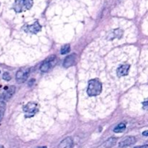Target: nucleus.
<instances>
[{
    "label": "nucleus",
    "mask_w": 148,
    "mask_h": 148,
    "mask_svg": "<svg viewBox=\"0 0 148 148\" xmlns=\"http://www.w3.org/2000/svg\"><path fill=\"white\" fill-rule=\"evenodd\" d=\"M102 91V83L98 79H90L88 82V88L87 93L89 96H97Z\"/></svg>",
    "instance_id": "f257e3e1"
},
{
    "label": "nucleus",
    "mask_w": 148,
    "mask_h": 148,
    "mask_svg": "<svg viewBox=\"0 0 148 148\" xmlns=\"http://www.w3.org/2000/svg\"><path fill=\"white\" fill-rule=\"evenodd\" d=\"M33 4V0H15L13 9L16 12H22L30 10Z\"/></svg>",
    "instance_id": "f03ea898"
},
{
    "label": "nucleus",
    "mask_w": 148,
    "mask_h": 148,
    "mask_svg": "<svg viewBox=\"0 0 148 148\" xmlns=\"http://www.w3.org/2000/svg\"><path fill=\"white\" fill-rule=\"evenodd\" d=\"M57 63V59H56L55 55L49 56L45 61H43L40 66V70L43 73L49 72L52 68L55 66V65Z\"/></svg>",
    "instance_id": "7ed1b4c3"
},
{
    "label": "nucleus",
    "mask_w": 148,
    "mask_h": 148,
    "mask_svg": "<svg viewBox=\"0 0 148 148\" xmlns=\"http://www.w3.org/2000/svg\"><path fill=\"white\" fill-rule=\"evenodd\" d=\"M30 73L29 68H21L16 73V81L17 83H24L27 79Z\"/></svg>",
    "instance_id": "20e7f679"
},
{
    "label": "nucleus",
    "mask_w": 148,
    "mask_h": 148,
    "mask_svg": "<svg viewBox=\"0 0 148 148\" xmlns=\"http://www.w3.org/2000/svg\"><path fill=\"white\" fill-rule=\"evenodd\" d=\"M23 110L26 113V117L33 116L38 111V104L33 102L28 103L27 105L25 106Z\"/></svg>",
    "instance_id": "39448f33"
},
{
    "label": "nucleus",
    "mask_w": 148,
    "mask_h": 148,
    "mask_svg": "<svg viewBox=\"0 0 148 148\" xmlns=\"http://www.w3.org/2000/svg\"><path fill=\"white\" fill-rule=\"evenodd\" d=\"M77 62V55L76 53H72L65 58L63 63V66L64 68H69L74 66Z\"/></svg>",
    "instance_id": "423d86ee"
},
{
    "label": "nucleus",
    "mask_w": 148,
    "mask_h": 148,
    "mask_svg": "<svg viewBox=\"0 0 148 148\" xmlns=\"http://www.w3.org/2000/svg\"><path fill=\"white\" fill-rule=\"evenodd\" d=\"M24 30L26 33H31V34H36L41 30V25L38 23V22H35L33 24L30 25H26L24 27Z\"/></svg>",
    "instance_id": "0eeeda50"
},
{
    "label": "nucleus",
    "mask_w": 148,
    "mask_h": 148,
    "mask_svg": "<svg viewBox=\"0 0 148 148\" xmlns=\"http://www.w3.org/2000/svg\"><path fill=\"white\" fill-rule=\"evenodd\" d=\"M135 143V137H132V136H128V137H125L121 140V142L119 144V146L121 148H124L125 147H128V146L132 145L134 144Z\"/></svg>",
    "instance_id": "6e6552de"
},
{
    "label": "nucleus",
    "mask_w": 148,
    "mask_h": 148,
    "mask_svg": "<svg viewBox=\"0 0 148 148\" xmlns=\"http://www.w3.org/2000/svg\"><path fill=\"white\" fill-rule=\"evenodd\" d=\"M73 140L72 137H66L59 143L58 148H72L73 146Z\"/></svg>",
    "instance_id": "1a4fd4ad"
},
{
    "label": "nucleus",
    "mask_w": 148,
    "mask_h": 148,
    "mask_svg": "<svg viewBox=\"0 0 148 148\" xmlns=\"http://www.w3.org/2000/svg\"><path fill=\"white\" fill-rule=\"evenodd\" d=\"M14 92H15V87L14 86L11 85L9 88H7L5 92L3 94V100H4V101L10 100L12 97V95H14Z\"/></svg>",
    "instance_id": "9d476101"
},
{
    "label": "nucleus",
    "mask_w": 148,
    "mask_h": 148,
    "mask_svg": "<svg viewBox=\"0 0 148 148\" xmlns=\"http://www.w3.org/2000/svg\"><path fill=\"white\" fill-rule=\"evenodd\" d=\"M130 68V64H124L120 66V67H119L118 69H117V75H118V76L122 77L128 75Z\"/></svg>",
    "instance_id": "9b49d317"
},
{
    "label": "nucleus",
    "mask_w": 148,
    "mask_h": 148,
    "mask_svg": "<svg viewBox=\"0 0 148 148\" xmlns=\"http://www.w3.org/2000/svg\"><path fill=\"white\" fill-rule=\"evenodd\" d=\"M117 140H118V139L116 138V137H111V138L108 139V140L104 143V147L112 148L114 146L116 145V144L117 143Z\"/></svg>",
    "instance_id": "f8f14e48"
},
{
    "label": "nucleus",
    "mask_w": 148,
    "mask_h": 148,
    "mask_svg": "<svg viewBox=\"0 0 148 148\" xmlns=\"http://www.w3.org/2000/svg\"><path fill=\"white\" fill-rule=\"evenodd\" d=\"M126 130V125L124 123H121L119 125H117L116 127L114 128V132L116 133H120L123 132L124 131H125Z\"/></svg>",
    "instance_id": "ddd939ff"
},
{
    "label": "nucleus",
    "mask_w": 148,
    "mask_h": 148,
    "mask_svg": "<svg viewBox=\"0 0 148 148\" xmlns=\"http://www.w3.org/2000/svg\"><path fill=\"white\" fill-rule=\"evenodd\" d=\"M123 36V30L121 29H116L114 30V33H113V37L112 39L114 38H121Z\"/></svg>",
    "instance_id": "4468645a"
},
{
    "label": "nucleus",
    "mask_w": 148,
    "mask_h": 148,
    "mask_svg": "<svg viewBox=\"0 0 148 148\" xmlns=\"http://www.w3.org/2000/svg\"><path fill=\"white\" fill-rule=\"evenodd\" d=\"M70 51V45L65 44L64 46L61 48V53L62 54H66Z\"/></svg>",
    "instance_id": "2eb2a0df"
},
{
    "label": "nucleus",
    "mask_w": 148,
    "mask_h": 148,
    "mask_svg": "<svg viewBox=\"0 0 148 148\" xmlns=\"http://www.w3.org/2000/svg\"><path fill=\"white\" fill-rule=\"evenodd\" d=\"M4 111H5V105L4 103H0V122L4 116Z\"/></svg>",
    "instance_id": "dca6fc26"
},
{
    "label": "nucleus",
    "mask_w": 148,
    "mask_h": 148,
    "mask_svg": "<svg viewBox=\"0 0 148 148\" xmlns=\"http://www.w3.org/2000/svg\"><path fill=\"white\" fill-rule=\"evenodd\" d=\"M2 78H3V79H4V80L10 81V79H11L12 77H11V76H10V73H8V72H4L2 75Z\"/></svg>",
    "instance_id": "f3484780"
},
{
    "label": "nucleus",
    "mask_w": 148,
    "mask_h": 148,
    "mask_svg": "<svg viewBox=\"0 0 148 148\" xmlns=\"http://www.w3.org/2000/svg\"><path fill=\"white\" fill-rule=\"evenodd\" d=\"M134 148H148V145H144L137 146V147H135Z\"/></svg>",
    "instance_id": "a211bd4d"
},
{
    "label": "nucleus",
    "mask_w": 148,
    "mask_h": 148,
    "mask_svg": "<svg viewBox=\"0 0 148 148\" xmlns=\"http://www.w3.org/2000/svg\"><path fill=\"white\" fill-rule=\"evenodd\" d=\"M143 134L144 136H146V137H148V130L147 131H145L143 133Z\"/></svg>",
    "instance_id": "6ab92c4d"
},
{
    "label": "nucleus",
    "mask_w": 148,
    "mask_h": 148,
    "mask_svg": "<svg viewBox=\"0 0 148 148\" xmlns=\"http://www.w3.org/2000/svg\"><path fill=\"white\" fill-rule=\"evenodd\" d=\"M36 148H47L46 147V146H43V147H36Z\"/></svg>",
    "instance_id": "aec40b11"
},
{
    "label": "nucleus",
    "mask_w": 148,
    "mask_h": 148,
    "mask_svg": "<svg viewBox=\"0 0 148 148\" xmlns=\"http://www.w3.org/2000/svg\"><path fill=\"white\" fill-rule=\"evenodd\" d=\"M0 148H3L2 146H0Z\"/></svg>",
    "instance_id": "412c9836"
}]
</instances>
